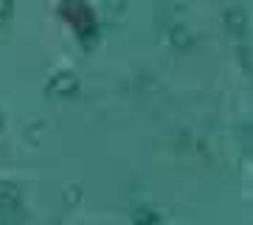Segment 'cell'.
<instances>
[{
  "label": "cell",
  "mask_w": 253,
  "mask_h": 225,
  "mask_svg": "<svg viewBox=\"0 0 253 225\" xmlns=\"http://www.w3.org/2000/svg\"><path fill=\"white\" fill-rule=\"evenodd\" d=\"M76 90H79V79L71 71H59L48 79V93L51 96H73Z\"/></svg>",
  "instance_id": "1"
},
{
  "label": "cell",
  "mask_w": 253,
  "mask_h": 225,
  "mask_svg": "<svg viewBox=\"0 0 253 225\" xmlns=\"http://www.w3.org/2000/svg\"><path fill=\"white\" fill-rule=\"evenodd\" d=\"M23 203V191L14 183H3L0 186V211H14Z\"/></svg>",
  "instance_id": "2"
},
{
  "label": "cell",
  "mask_w": 253,
  "mask_h": 225,
  "mask_svg": "<svg viewBox=\"0 0 253 225\" xmlns=\"http://www.w3.org/2000/svg\"><path fill=\"white\" fill-rule=\"evenodd\" d=\"M222 17H225V26L231 28V31H239V34L248 31V14H245L242 9H225Z\"/></svg>",
  "instance_id": "3"
},
{
  "label": "cell",
  "mask_w": 253,
  "mask_h": 225,
  "mask_svg": "<svg viewBox=\"0 0 253 225\" xmlns=\"http://www.w3.org/2000/svg\"><path fill=\"white\" fill-rule=\"evenodd\" d=\"M169 37H172V43L177 45V48H186V45H191V31L186 23H180V20H174L172 26H169Z\"/></svg>",
  "instance_id": "4"
},
{
  "label": "cell",
  "mask_w": 253,
  "mask_h": 225,
  "mask_svg": "<svg viewBox=\"0 0 253 225\" xmlns=\"http://www.w3.org/2000/svg\"><path fill=\"white\" fill-rule=\"evenodd\" d=\"M132 223L135 225H161V214L152 211L149 206H138L132 211Z\"/></svg>",
  "instance_id": "5"
},
{
  "label": "cell",
  "mask_w": 253,
  "mask_h": 225,
  "mask_svg": "<svg viewBox=\"0 0 253 225\" xmlns=\"http://www.w3.org/2000/svg\"><path fill=\"white\" fill-rule=\"evenodd\" d=\"M11 11H14V6L6 3V0H0V23H6V20L11 17Z\"/></svg>",
  "instance_id": "6"
},
{
  "label": "cell",
  "mask_w": 253,
  "mask_h": 225,
  "mask_svg": "<svg viewBox=\"0 0 253 225\" xmlns=\"http://www.w3.org/2000/svg\"><path fill=\"white\" fill-rule=\"evenodd\" d=\"M0 124H3V116H0Z\"/></svg>",
  "instance_id": "7"
}]
</instances>
